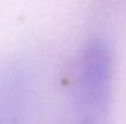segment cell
<instances>
[{"label": "cell", "mask_w": 126, "mask_h": 124, "mask_svg": "<svg viewBox=\"0 0 126 124\" xmlns=\"http://www.w3.org/2000/svg\"><path fill=\"white\" fill-rule=\"evenodd\" d=\"M113 51L103 38H91L81 48L67 85L57 124H111Z\"/></svg>", "instance_id": "obj_1"}, {"label": "cell", "mask_w": 126, "mask_h": 124, "mask_svg": "<svg viewBox=\"0 0 126 124\" xmlns=\"http://www.w3.org/2000/svg\"><path fill=\"white\" fill-rule=\"evenodd\" d=\"M44 82L30 59H13L0 69V124H41Z\"/></svg>", "instance_id": "obj_2"}]
</instances>
